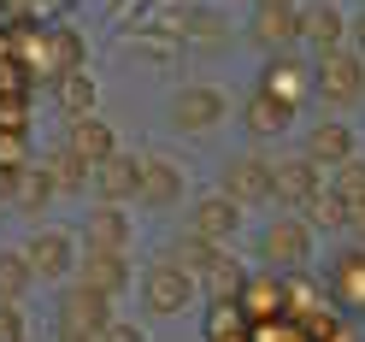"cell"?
<instances>
[{
    "label": "cell",
    "instance_id": "13",
    "mask_svg": "<svg viewBox=\"0 0 365 342\" xmlns=\"http://www.w3.org/2000/svg\"><path fill=\"white\" fill-rule=\"evenodd\" d=\"M236 224H242V207L236 201H224V195H200L195 207H189V236H200V242H230L236 236Z\"/></svg>",
    "mask_w": 365,
    "mask_h": 342
},
{
    "label": "cell",
    "instance_id": "1",
    "mask_svg": "<svg viewBox=\"0 0 365 342\" xmlns=\"http://www.w3.org/2000/svg\"><path fill=\"white\" fill-rule=\"evenodd\" d=\"M312 95L330 101V106H354V101H365V59H359L354 48L318 54V65H312Z\"/></svg>",
    "mask_w": 365,
    "mask_h": 342
},
{
    "label": "cell",
    "instance_id": "24",
    "mask_svg": "<svg viewBox=\"0 0 365 342\" xmlns=\"http://www.w3.org/2000/svg\"><path fill=\"white\" fill-rule=\"evenodd\" d=\"M30 283H36V271L24 260V248H0V301H18Z\"/></svg>",
    "mask_w": 365,
    "mask_h": 342
},
{
    "label": "cell",
    "instance_id": "32",
    "mask_svg": "<svg viewBox=\"0 0 365 342\" xmlns=\"http://www.w3.org/2000/svg\"><path fill=\"white\" fill-rule=\"evenodd\" d=\"M348 231H354V236L365 242V207H354V218H348Z\"/></svg>",
    "mask_w": 365,
    "mask_h": 342
},
{
    "label": "cell",
    "instance_id": "19",
    "mask_svg": "<svg viewBox=\"0 0 365 342\" xmlns=\"http://www.w3.org/2000/svg\"><path fill=\"white\" fill-rule=\"evenodd\" d=\"M330 295L341 307H365V248H354V254H341L336 271H330Z\"/></svg>",
    "mask_w": 365,
    "mask_h": 342
},
{
    "label": "cell",
    "instance_id": "5",
    "mask_svg": "<svg viewBox=\"0 0 365 342\" xmlns=\"http://www.w3.org/2000/svg\"><path fill=\"white\" fill-rule=\"evenodd\" d=\"M112 307H118V301H106L101 289L71 283V289H65V301H59V331H65V336H88V342H95V336L112 325Z\"/></svg>",
    "mask_w": 365,
    "mask_h": 342
},
{
    "label": "cell",
    "instance_id": "25",
    "mask_svg": "<svg viewBox=\"0 0 365 342\" xmlns=\"http://www.w3.org/2000/svg\"><path fill=\"white\" fill-rule=\"evenodd\" d=\"M330 189H336L341 201H348V213H354V207H365V159H359V154L348 159V166H336Z\"/></svg>",
    "mask_w": 365,
    "mask_h": 342
},
{
    "label": "cell",
    "instance_id": "6",
    "mask_svg": "<svg viewBox=\"0 0 365 342\" xmlns=\"http://www.w3.org/2000/svg\"><path fill=\"white\" fill-rule=\"evenodd\" d=\"M318 195H324V171H318L307 154L271 159V201H283V207H312Z\"/></svg>",
    "mask_w": 365,
    "mask_h": 342
},
{
    "label": "cell",
    "instance_id": "14",
    "mask_svg": "<svg viewBox=\"0 0 365 342\" xmlns=\"http://www.w3.org/2000/svg\"><path fill=\"white\" fill-rule=\"evenodd\" d=\"M301 154L312 159L318 171H336V166H348V159L359 154V142H354V124H336V119H330V124H312Z\"/></svg>",
    "mask_w": 365,
    "mask_h": 342
},
{
    "label": "cell",
    "instance_id": "3",
    "mask_svg": "<svg viewBox=\"0 0 365 342\" xmlns=\"http://www.w3.org/2000/svg\"><path fill=\"white\" fill-rule=\"evenodd\" d=\"M224 112H230L224 89H212V83H189V89H177V95H171V130L200 136V130L224 124Z\"/></svg>",
    "mask_w": 365,
    "mask_h": 342
},
{
    "label": "cell",
    "instance_id": "17",
    "mask_svg": "<svg viewBox=\"0 0 365 342\" xmlns=\"http://www.w3.org/2000/svg\"><path fill=\"white\" fill-rule=\"evenodd\" d=\"M65 148H71L83 166L95 171L101 159H112V154H118V136H112V124L101 119V112H88V119H71V142H65Z\"/></svg>",
    "mask_w": 365,
    "mask_h": 342
},
{
    "label": "cell",
    "instance_id": "18",
    "mask_svg": "<svg viewBox=\"0 0 365 342\" xmlns=\"http://www.w3.org/2000/svg\"><path fill=\"white\" fill-rule=\"evenodd\" d=\"M301 36L312 41L318 54H336L348 41V18H341L336 0H318V6H301Z\"/></svg>",
    "mask_w": 365,
    "mask_h": 342
},
{
    "label": "cell",
    "instance_id": "31",
    "mask_svg": "<svg viewBox=\"0 0 365 342\" xmlns=\"http://www.w3.org/2000/svg\"><path fill=\"white\" fill-rule=\"evenodd\" d=\"M348 36H354V48H359V59H365V6H359V18H348Z\"/></svg>",
    "mask_w": 365,
    "mask_h": 342
},
{
    "label": "cell",
    "instance_id": "22",
    "mask_svg": "<svg viewBox=\"0 0 365 342\" xmlns=\"http://www.w3.org/2000/svg\"><path fill=\"white\" fill-rule=\"evenodd\" d=\"M289 119H294V112H289V106H277L271 95H259V89H254V95L242 101V124L254 130V136H277V130H283Z\"/></svg>",
    "mask_w": 365,
    "mask_h": 342
},
{
    "label": "cell",
    "instance_id": "4",
    "mask_svg": "<svg viewBox=\"0 0 365 342\" xmlns=\"http://www.w3.org/2000/svg\"><path fill=\"white\" fill-rule=\"evenodd\" d=\"M218 195L236 201V207H259V201H271V159L265 154H236L230 166L218 171Z\"/></svg>",
    "mask_w": 365,
    "mask_h": 342
},
{
    "label": "cell",
    "instance_id": "33",
    "mask_svg": "<svg viewBox=\"0 0 365 342\" xmlns=\"http://www.w3.org/2000/svg\"><path fill=\"white\" fill-rule=\"evenodd\" d=\"M259 6H301V0H259Z\"/></svg>",
    "mask_w": 365,
    "mask_h": 342
},
{
    "label": "cell",
    "instance_id": "9",
    "mask_svg": "<svg viewBox=\"0 0 365 342\" xmlns=\"http://www.w3.org/2000/svg\"><path fill=\"white\" fill-rule=\"evenodd\" d=\"M247 41L265 54H289V41H301V6H254Z\"/></svg>",
    "mask_w": 365,
    "mask_h": 342
},
{
    "label": "cell",
    "instance_id": "23",
    "mask_svg": "<svg viewBox=\"0 0 365 342\" xmlns=\"http://www.w3.org/2000/svg\"><path fill=\"white\" fill-rule=\"evenodd\" d=\"M171 260H177L182 271H189V278H207V271H212L224 254H218V242H200V236H189V231H182V236H177V254H171Z\"/></svg>",
    "mask_w": 365,
    "mask_h": 342
},
{
    "label": "cell",
    "instance_id": "7",
    "mask_svg": "<svg viewBox=\"0 0 365 342\" xmlns=\"http://www.w3.org/2000/svg\"><path fill=\"white\" fill-rule=\"evenodd\" d=\"M259 95H271V101H277V106H289V112H301V106L312 101V71H307V65L294 59V54H271Z\"/></svg>",
    "mask_w": 365,
    "mask_h": 342
},
{
    "label": "cell",
    "instance_id": "11",
    "mask_svg": "<svg viewBox=\"0 0 365 342\" xmlns=\"http://www.w3.org/2000/svg\"><path fill=\"white\" fill-rule=\"evenodd\" d=\"M135 183H142V159H130V154H112V159H101V166L88 171V189H95V201H106V207L135 201Z\"/></svg>",
    "mask_w": 365,
    "mask_h": 342
},
{
    "label": "cell",
    "instance_id": "27",
    "mask_svg": "<svg viewBox=\"0 0 365 342\" xmlns=\"http://www.w3.org/2000/svg\"><path fill=\"white\" fill-rule=\"evenodd\" d=\"M207 283H212V295H218V301H230V295H242V271H236V260H218L212 271H207Z\"/></svg>",
    "mask_w": 365,
    "mask_h": 342
},
{
    "label": "cell",
    "instance_id": "29",
    "mask_svg": "<svg viewBox=\"0 0 365 342\" xmlns=\"http://www.w3.org/2000/svg\"><path fill=\"white\" fill-rule=\"evenodd\" d=\"M24 313H18V301H0V342H24Z\"/></svg>",
    "mask_w": 365,
    "mask_h": 342
},
{
    "label": "cell",
    "instance_id": "34",
    "mask_svg": "<svg viewBox=\"0 0 365 342\" xmlns=\"http://www.w3.org/2000/svg\"><path fill=\"white\" fill-rule=\"evenodd\" d=\"M59 342H88V336H65V331H59Z\"/></svg>",
    "mask_w": 365,
    "mask_h": 342
},
{
    "label": "cell",
    "instance_id": "15",
    "mask_svg": "<svg viewBox=\"0 0 365 342\" xmlns=\"http://www.w3.org/2000/svg\"><path fill=\"white\" fill-rule=\"evenodd\" d=\"M83 283L88 289H101L106 301H124L130 283H135V271H130V254H95V248H83Z\"/></svg>",
    "mask_w": 365,
    "mask_h": 342
},
{
    "label": "cell",
    "instance_id": "10",
    "mask_svg": "<svg viewBox=\"0 0 365 342\" xmlns=\"http://www.w3.org/2000/svg\"><path fill=\"white\" fill-rule=\"evenodd\" d=\"M24 260H30V271L36 278H65V271L77 266V236L71 231H36L30 242H24Z\"/></svg>",
    "mask_w": 365,
    "mask_h": 342
},
{
    "label": "cell",
    "instance_id": "20",
    "mask_svg": "<svg viewBox=\"0 0 365 342\" xmlns=\"http://www.w3.org/2000/svg\"><path fill=\"white\" fill-rule=\"evenodd\" d=\"M53 101H59L65 119H88V112H95V77H88V71H59Z\"/></svg>",
    "mask_w": 365,
    "mask_h": 342
},
{
    "label": "cell",
    "instance_id": "26",
    "mask_svg": "<svg viewBox=\"0 0 365 342\" xmlns=\"http://www.w3.org/2000/svg\"><path fill=\"white\" fill-rule=\"evenodd\" d=\"M307 218H312V224H330V231H348V218H354V213H348V201H341L336 189H324V195L307 207Z\"/></svg>",
    "mask_w": 365,
    "mask_h": 342
},
{
    "label": "cell",
    "instance_id": "16",
    "mask_svg": "<svg viewBox=\"0 0 365 342\" xmlns=\"http://www.w3.org/2000/svg\"><path fill=\"white\" fill-rule=\"evenodd\" d=\"M83 248H95V254H124V248H130V218H124V207L95 201V213H88V224H83Z\"/></svg>",
    "mask_w": 365,
    "mask_h": 342
},
{
    "label": "cell",
    "instance_id": "21",
    "mask_svg": "<svg viewBox=\"0 0 365 342\" xmlns=\"http://www.w3.org/2000/svg\"><path fill=\"white\" fill-rule=\"evenodd\" d=\"M41 177L53 183V195H83V189H88V166H83L71 148H53L48 166H41Z\"/></svg>",
    "mask_w": 365,
    "mask_h": 342
},
{
    "label": "cell",
    "instance_id": "28",
    "mask_svg": "<svg viewBox=\"0 0 365 342\" xmlns=\"http://www.w3.org/2000/svg\"><path fill=\"white\" fill-rule=\"evenodd\" d=\"M48 195H53V183H48V177H41V171H24V177H18V201H24L30 213H36L41 201H48Z\"/></svg>",
    "mask_w": 365,
    "mask_h": 342
},
{
    "label": "cell",
    "instance_id": "30",
    "mask_svg": "<svg viewBox=\"0 0 365 342\" xmlns=\"http://www.w3.org/2000/svg\"><path fill=\"white\" fill-rule=\"evenodd\" d=\"M95 342H148V336H142V325H130V318H112Z\"/></svg>",
    "mask_w": 365,
    "mask_h": 342
},
{
    "label": "cell",
    "instance_id": "8",
    "mask_svg": "<svg viewBox=\"0 0 365 342\" xmlns=\"http://www.w3.org/2000/svg\"><path fill=\"white\" fill-rule=\"evenodd\" d=\"M265 266H307L312 260V224L307 218H271L259 236Z\"/></svg>",
    "mask_w": 365,
    "mask_h": 342
},
{
    "label": "cell",
    "instance_id": "2",
    "mask_svg": "<svg viewBox=\"0 0 365 342\" xmlns=\"http://www.w3.org/2000/svg\"><path fill=\"white\" fill-rule=\"evenodd\" d=\"M189 295H195V278H189L177 260H153V266L142 271V307H148L153 318L189 313Z\"/></svg>",
    "mask_w": 365,
    "mask_h": 342
},
{
    "label": "cell",
    "instance_id": "12",
    "mask_svg": "<svg viewBox=\"0 0 365 342\" xmlns=\"http://www.w3.org/2000/svg\"><path fill=\"white\" fill-rule=\"evenodd\" d=\"M135 201H142L148 213H171L177 201H182V166H177V159H142Z\"/></svg>",
    "mask_w": 365,
    "mask_h": 342
}]
</instances>
